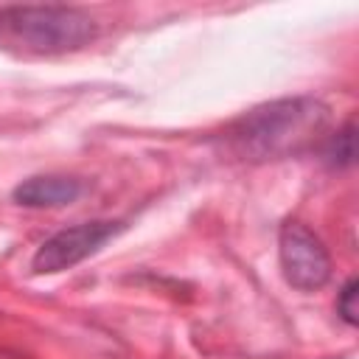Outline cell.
Here are the masks:
<instances>
[{"label": "cell", "mask_w": 359, "mask_h": 359, "mask_svg": "<svg viewBox=\"0 0 359 359\" xmlns=\"http://www.w3.org/2000/svg\"><path fill=\"white\" fill-rule=\"evenodd\" d=\"M278 255L286 280L300 292H314L331 278V258L323 241L300 222H286L278 236Z\"/></svg>", "instance_id": "obj_3"}, {"label": "cell", "mask_w": 359, "mask_h": 359, "mask_svg": "<svg viewBox=\"0 0 359 359\" xmlns=\"http://www.w3.org/2000/svg\"><path fill=\"white\" fill-rule=\"evenodd\" d=\"M123 224L121 222H81L73 224L67 230L53 233L50 238H45L39 244V250L34 252V272L39 275H53L62 269L76 266L79 261H84L87 255H93L107 238H112Z\"/></svg>", "instance_id": "obj_4"}, {"label": "cell", "mask_w": 359, "mask_h": 359, "mask_svg": "<svg viewBox=\"0 0 359 359\" xmlns=\"http://www.w3.org/2000/svg\"><path fill=\"white\" fill-rule=\"evenodd\" d=\"M337 314L348 323V325H356V280H345V286L339 289L337 294Z\"/></svg>", "instance_id": "obj_7"}, {"label": "cell", "mask_w": 359, "mask_h": 359, "mask_svg": "<svg viewBox=\"0 0 359 359\" xmlns=\"http://www.w3.org/2000/svg\"><path fill=\"white\" fill-rule=\"evenodd\" d=\"M84 185L73 177H31L14 188V202L25 208H59L81 196Z\"/></svg>", "instance_id": "obj_5"}, {"label": "cell", "mask_w": 359, "mask_h": 359, "mask_svg": "<svg viewBox=\"0 0 359 359\" xmlns=\"http://www.w3.org/2000/svg\"><path fill=\"white\" fill-rule=\"evenodd\" d=\"M325 107L314 98H283L247 112L230 129L236 149L252 160L283 157L306 149L325 126Z\"/></svg>", "instance_id": "obj_1"}, {"label": "cell", "mask_w": 359, "mask_h": 359, "mask_svg": "<svg viewBox=\"0 0 359 359\" xmlns=\"http://www.w3.org/2000/svg\"><path fill=\"white\" fill-rule=\"evenodd\" d=\"M323 157L331 168H348L356 157V149H353V121H348L339 132H334L323 149Z\"/></svg>", "instance_id": "obj_6"}, {"label": "cell", "mask_w": 359, "mask_h": 359, "mask_svg": "<svg viewBox=\"0 0 359 359\" xmlns=\"http://www.w3.org/2000/svg\"><path fill=\"white\" fill-rule=\"evenodd\" d=\"M95 20L73 6H8L0 8V48L14 53L53 56L79 50L95 36Z\"/></svg>", "instance_id": "obj_2"}]
</instances>
